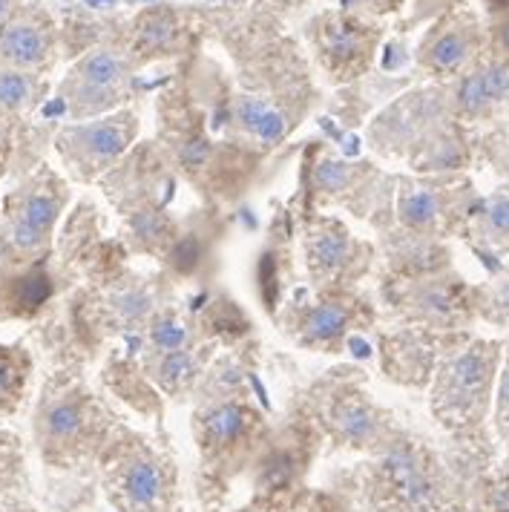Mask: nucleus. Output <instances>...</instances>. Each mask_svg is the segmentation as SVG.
<instances>
[{
  "instance_id": "nucleus-1",
  "label": "nucleus",
  "mask_w": 509,
  "mask_h": 512,
  "mask_svg": "<svg viewBox=\"0 0 509 512\" xmlns=\"http://www.w3.org/2000/svg\"><path fill=\"white\" fill-rule=\"evenodd\" d=\"M501 354V340H469L440 360L429 383L432 418L455 446L449 461L466 484L495 464L489 415Z\"/></svg>"
},
{
  "instance_id": "nucleus-2",
  "label": "nucleus",
  "mask_w": 509,
  "mask_h": 512,
  "mask_svg": "<svg viewBox=\"0 0 509 512\" xmlns=\"http://www.w3.org/2000/svg\"><path fill=\"white\" fill-rule=\"evenodd\" d=\"M357 512H438L469 498V484L432 443L400 432L348 475Z\"/></svg>"
},
{
  "instance_id": "nucleus-3",
  "label": "nucleus",
  "mask_w": 509,
  "mask_h": 512,
  "mask_svg": "<svg viewBox=\"0 0 509 512\" xmlns=\"http://www.w3.org/2000/svg\"><path fill=\"white\" fill-rule=\"evenodd\" d=\"M259 418L236 400L210 403L196 418V441L202 452V495L219 501L231 478L254 458Z\"/></svg>"
},
{
  "instance_id": "nucleus-4",
  "label": "nucleus",
  "mask_w": 509,
  "mask_h": 512,
  "mask_svg": "<svg viewBox=\"0 0 509 512\" xmlns=\"http://www.w3.org/2000/svg\"><path fill=\"white\" fill-rule=\"evenodd\" d=\"M386 297L406 323L446 334L475 323L481 308V288L466 285L458 274H452V268L409 280H392Z\"/></svg>"
},
{
  "instance_id": "nucleus-5",
  "label": "nucleus",
  "mask_w": 509,
  "mask_h": 512,
  "mask_svg": "<svg viewBox=\"0 0 509 512\" xmlns=\"http://www.w3.org/2000/svg\"><path fill=\"white\" fill-rule=\"evenodd\" d=\"M475 202H478V193L472 182L458 179V176H440L429 182L400 179L394 190L397 231L426 236V239L463 233Z\"/></svg>"
},
{
  "instance_id": "nucleus-6",
  "label": "nucleus",
  "mask_w": 509,
  "mask_h": 512,
  "mask_svg": "<svg viewBox=\"0 0 509 512\" xmlns=\"http://www.w3.org/2000/svg\"><path fill=\"white\" fill-rule=\"evenodd\" d=\"M107 492L118 512H170L173 464L147 443H116L107 458Z\"/></svg>"
},
{
  "instance_id": "nucleus-7",
  "label": "nucleus",
  "mask_w": 509,
  "mask_h": 512,
  "mask_svg": "<svg viewBox=\"0 0 509 512\" xmlns=\"http://www.w3.org/2000/svg\"><path fill=\"white\" fill-rule=\"evenodd\" d=\"M323 426L337 446L366 455L380 452L403 432L392 418V412L377 406L360 389H343L328 397L323 409Z\"/></svg>"
},
{
  "instance_id": "nucleus-8",
  "label": "nucleus",
  "mask_w": 509,
  "mask_h": 512,
  "mask_svg": "<svg viewBox=\"0 0 509 512\" xmlns=\"http://www.w3.org/2000/svg\"><path fill=\"white\" fill-rule=\"evenodd\" d=\"M469 343V337L455 331H429V328H400L380 340V354H383V369L386 377L409 386V389H423L432 383V374L438 363L449 351L461 349Z\"/></svg>"
},
{
  "instance_id": "nucleus-9",
  "label": "nucleus",
  "mask_w": 509,
  "mask_h": 512,
  "mask_svg": "<svg viewBox=\"0 0 509 512\" xmlns=\"http://www.w3.org/2000/svg\"><path fill=\"white\" fill-rule=\"evenodd\" d=\"M461 236L484 259L486 268L495 274L504 271V259L509 256V185L478 196Z\"/></svg>"
},
{
  "instance_id": "nucleus-10",
  "label": "nucleus",
  "mask_w": 509,
  "mask_h": 512,
  "mask_svg": "<svg viewBox=\"0 0 509 512\" xmlns=\"http://www.w3.org/2000/svg\"><path fill=\"white\" fill-rule=\"evenodd\" d=\"M124 78H127V70H124V64H121L116 52H110V49L90 52L72 70V113L75 116H90V113L110 107L113 101H118Z\"/></svg>"
},
{
  "instance_id": "nucleus-11",
  "label": "nucleus",
  "mask_w": 509,
  "mask_h": 512,
  "mask_svg": "<svg viewBox=\"0 0 509 512\" xmlns=\"http://www.w3.org/2000/svg\"><path fill=\"white\" fill-rule=\"evenodd\" d=\"M308 256H311V268L320 271L323 277H337L343 271L360 274L369 265V248L354 242L346 228L337 222H325L320 233H314Z\"/></svg>"
},
{
  "instance_id": "nucleus-12",
  "label": "nucleus",
  "mask_w": 509,
  "mask_h": 512,
  "mask_svg": "<svg viewBox=\"0 0 509 512\" xmlns=\"http://www.w3.org/2000/svg\"><path fill=\"white\" fill-rule=\"evenodd\" d=\"M70 139L75 141L78 153L84 159H90L93 167L107 164L127 147V141L133 139V116H118L101 121V124L78 127V130H72Z\"/></svg>"
},
{
  "instance_id": "nucleus-13",
  "label": "nucleus",
  "mask_w": 509,
  "mask_h": 512,
  "mask_svg": "<svg viewBox=\"0 0 509 512\" xmlns=\"http://www.w3.org/2000/svg\"><path fill=\"white\" fill-rule=\"evenodd\" d=\"M47 32L29 21H15L0 32V55L15 67H38L47 58Z\"/></svg>"
},
{
  "instance_id": "nucleus-14",
  "label": "nucleus",
  "mask_w": 509,
  "mask_h": 512,
  "mask_svg": "<svg viewBox=\"0 0 509 512\" xmlns=\"http://www.w3.org/2000/svg\"><path fill=\"white\" fill-rule=\"evenodd\" d=\"M87 426H90L87 412L75 400H58V403H52L47 412H44V435L61 452L84 446Z\"/></svg>"
},
{
  "instance_id": "nucleus-15",
  "label": "nucleus",
  "mask_w": 509,
  "mask_h": 512,
  "mask_svg": "<svg viewBox=\"0 0 509 512\" xmlns=\"http://www.w3.org/2000/svg\"><path fill=\"white\" fill-rule=\"evenodd\" d=\"M357 311H363V305L354 303V300H325L305 317V337L311 343H331L334 346L340 337L348 334Z\"/></svg>"
},
{
  "instance_id": "nucleus-16",
  "label": "nucleus",
  "mask_w": 509,
  "mask_h": 512,
  "mask_svg": "<svg viewBox=\"0 0 509 512\" xmlns=\"http://www.w3.org/2000/svg\"><path fill=\"white\" fill-rule=\"evenodd\" d=\"M475 47L472 29L466 24L446 26L443 32H438L429 47L423 49V64L432 72H455L463 67V61L469 58V52Z\"/></svg>"
},
{
  "instance_id": "nucleus-17",
  "label": "nucleus",
  "mask_w": 509,
  "mask_h": 512,
  "mask_svg": "<svg viewBox=\"0 0 509 512\" xmlns=\"http://www.w3.org/2000/svg\"><path fill=\"white\" fill-rule=\"evenodd\" d=\"M475 512H509V469H489L469 484Z\"/></svg>"
},
{
  "instance_id": "nucleus-18",
  "label": "nucleus",
  "mask_w": 509,
  "mask_h": 512,
  "mask_svg": "<svg viewBox=\"0 0 509 512\" xmlns=\"http://www.w3.org/2000/svg\"><path fill=\"white\" fill-rule=\"evenodd\" d=\"M489 426H492V438H495V441H509V340L504 343L501 366H498V377H495Z\"/></svg>"
},
{
  "instance_id": "nucleus-19",
  "label": "nucleus",
  "mask_w": 509,
  "mask_h": 512,
  "mask_svg": "<svg viewBox=\"0 0 509 512\" xmlns=\"http://www.w3.org/2000/svg\"><path fill=\"white\" fill-rule=\"evenodd\" d=\"M193 377H196V360L187 351H164L156 366V380L162 383L164 392H182Z\"/></svg>"
},
{
  "instance_id": "nucleus-20",
  "label": "nucleus",
  "mask_w": 509,
  "mask_h": 512,
  "mask_svg": "<svg viewBox=\"0 0 509 512\" xmlns=\"http://www.w3.org/2000/svg\"><path fill=\"white\" fill-rule=\"evenodd\" d=\"M325 49L337 64H351L363 55V32L354 24H331L325 32Z\"/></svg>"
},
{
  "instance_id": "nucleus-21",
  "label": "nucleus",
  "mask_w": 509,
  "mask_h": 512,
  "mask_svg": "<svg viewBox=\"0 0 509 512\" xmlns=\"http://www.w3.org/2000/svg\"><path fill=\"white\" fill-rule=\"evenodd\" d=\"M478 314L492 320V323H509V268L498 274V280L492 285L481 288V308Z\"/></svg>"
},
{
  "instance_id": "nucleus-22",
  "label": "nucleus",
  "mask_w": 509,
  "mask_h": 512,
  "mask_svg": "<svg viewBox=\"0 0 509 512\" xmlns=\"http://www.w3.org/2000/svg\"><path fill=\"white\" fill-rule=\"evenodd\" d=\"M55 216H58V202L52 196H47V193H35V196H29L24 202V210H21L18 222L44 236L52 228Z\"/></svg>"
},
{
  "instance_id": "nucleus-23",
  "label": "nucleus",
  "mask_w": 509,
  "mask_h": 512,
  "mask_svg": "<svg viewBox=\"0 0 509 512\" xmlns=\"http://www.w3.org/2000/svg\"><path fill=\"white\" fill-rule=\"evenodd\" d=\"M32 98V81L24 72H0V107L21 110Z\"/></svg>"
},
{
  "instance_id": "nucleus-24",
  "label": "nucleus",
  "mask_w": 509,
  "mask_h": 512,
  "mask_svg": "<svg viewBox=\"0 0 509 512\" xmlns=\"http://www.w3.org/2000/svg\"><path fill=\"white\" fill-rule=\"evenodd\" d=\"M150 337H153V346L162 351H179L185 346L187 340V331L182 323H176L173 317H162V320H156L153 323V331H150Z\"/></svg>"
},
{
  "instance_id": "nucleus-25",
  "label": "nucleus",
  "mask_w": 509,
  "mask_h": 512,
  "mask_svg": "<svg viewBox=\"0 0 509 512\" xmlns=\"http://www.w3.org/2000/svg\"><path fill=\"white\" fill-rule=\"evenodd\" d=\"M351 182V167L343 162H325L317 170V187L325 193H334V190H343Z\"/></svg>"
},
{
  "instance_id": "nucleus-26",
  "label": "nucleus",
  "mask_w": 509,
  "mask_h": 512,
  "mask_svg": "<svg viewBox=\"0 0 509 512\" xmlns=\"http://www.w3.org/2000/svg\"><path fill=\"white\" fill-rule=\"evenodd\" d=\"M254 133L262 141H277L279 136L285 133V116L268 107V110L262 113V118H259V124L254 127Z\"/></svg>"
},
{
  "instance_id": "nucleus-27",
  "label": "nucleus",
  "mask_w": 509,
  "mask_h": 512,
  "mask_svg": "<svg viewBox=\"0 0 509 512\" xmlns=\"http://www.w3.org/2000/svg\"><path fill=\"white\" fill-rule=\"evenodd\" d=\"M196 262H199V245H196V239L187 236L182 242H176V248H173V265L179 271H190Z\"/></svg>"
},
{
  "instance_id": "nucleus-28",
  "label": "nucleus",
  "mask_w": 509,
  "mask_h": 512,
  "mask_svg": "<svg viewBox=\"0 0 509 512\" xmlns=\"http://www.w3.org/2000/svg\"><path fill=\"white\" fill-rule=\"evenodd\" d=\"M133 228H136V233H139V236H144V239H162L164 222L159 213H153V210H144V213H139V216L133 219Z\"/></svg>"
},
{
  "instance_id": "nucleus-29",
  "label": "nucleus",
  "mask_w": 509,
  "mask_h": 512,
  "mask_svg": "<svg viewBox=\"0 0 509 512\" xmlns=\"http://www.w3.org/2000/svg\"><path fill=\"white\" fill-rule=\"evenodd\" d=\"M208 156H210V147L202 139L187 141V144L179 147V159H182V164L190 167V170H193V167H202V164L208 162Z\"/></svg>"
},
{
  "instance_id": "nucleus-30",
  "label": "nucleus",
  "mask_w": 509,
  "mask_h": 512,
  "mask_svg": "<svg viewBox=\"0 0 509 512\" xmlns=\"http://www.w3.org/2000/svg\"><path fill=\"white\" fill-rule=\"evenodd\" d=\"M49 297V280L47 277H29L21 288V303L24 305H41Z\"/></svg>"
},
{
  "instance_id": "nucleus-31",
  "label": "nucleus",
  "mask_w": 509,
  "mask_h": 512,
  "mask_svg": "<svg viewBox=\"0 0 509 512\" xmlns=\"http://www.w3.org/2000/svg\"><path fill=\"white\" fill-rule=\"evenodd\" d=\"M239 512H288V501L279 495H268V492H256L254 501Z\"/></svg>"
},
{
  "instance_id": "nucleus-32",
  "label": "nucleus",
  "mask_w": 509,
  "mask_h": 512,
  "mask_svg": "<svg viewBox=\"0 0 509 512\" xmlns=\"http://www.w3.org/2000/svg\"><path fill=\"white\" fill-rule=\"evenodd\" d=\"M118 308H121V314H124L127 320H136V317H141L150 305H147V300H144L141 294L127 291V294H121V297H118Z\"/></svg>"
},
{
  "instance_id": "nucleus-33",
  "label": "nucleus",
  "mask_w": 509,
  "mask_h": 512,
  "mask_svg": "<svg viewBox=\"0 0 509 512\" xmlns=\"http://www.w3.org/2000/svg\"><path fill=\"white\" fill-rule=\"evenodd\" d=\"M12 380H15V372H12V363L0 354V397L9 392V386H12Z\"/></svg>"
},
{
  "instance_id": "nucleus-34",
  "label": "nucleus",
  "mask_w": 509,
  "mask_h": 512,
  "mask_svg": "<svg viewBox=\"0 0 509 512\" xmlns=\"http://www.w3.org/2000/svg\"><path fill=\"white\" fill-rule=\"evenodd\" d=\"M438 512H475V507L469 504V498L466 501H455V504H449V507H443Z\"/></svg>"
},
{
  "instance_id": "nucleus-35",
  "label": "nucleus",
  "mask_w": 509,
  "mask_h": 512,
  "mask_svg": "<svg viewBox=\"0 0 509 512\" xmlns=\"http://www.w3.org/2000/svg\"><path fill=\"white\" fill-rule=\"evenodd\" d=\"M9 9H12V0H0V18H6Z\"/></svg>"
},
{
  "instance_id": "nucleus-36",
  "label": "nucleus",
  "mask_w": 509,
  "mask_h": 512,
  "mask_svg": "<svg viewBox=\"0 0 509 512\" xmlns=\"http://www.w3.org/2000/svg\"><path fill=\"white\" fill-rule=\"evenodd\" d=\"M504 469H509V441H507V464H504Z\"/></svg>"
}]
</instances>
